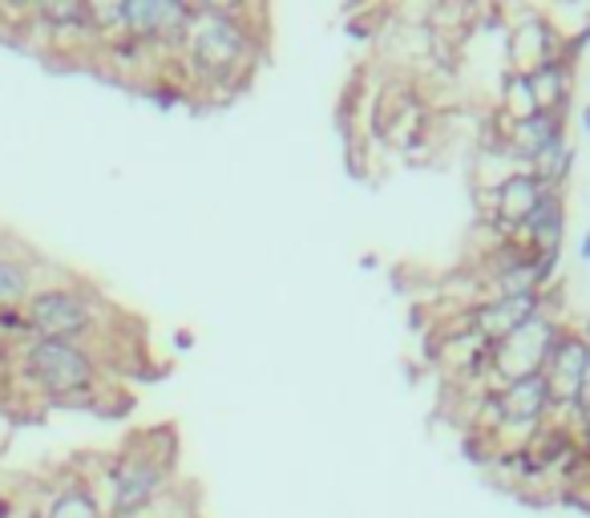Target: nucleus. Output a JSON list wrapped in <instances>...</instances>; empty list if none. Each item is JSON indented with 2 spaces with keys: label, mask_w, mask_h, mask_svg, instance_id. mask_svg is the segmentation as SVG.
<instances>
[{
  "label": "nucleus",
  "mask_w": 590,
  "mask_h": 518,
  "mask_svg": "<svg viewBox=\"0 0 590 518\" xmlns=\"http://www.w3.org/2000/svg\"><path fill=\"white\" fill-rule=\"evenodd\" d=\"M12 369L49 401H78V397H90L98 385V357L73 340H24Z\"/></svg>",
  "instance_id": "obj_1"
},
{
  "label": "nucleus",
  "mask_w": 590,
  "mask_h": 518,
  "mask_svg": "<svg viewBox=\"0 0 590 518\" xmlns=\"http://www.w3.org/2000/svg\"><path fill=\"white\" fill-rule=\"evenodd\" d=\"M24 320H29V337L86 345V337H93L101 325L98 292L81 283H41L24 305Z\"/></svg>",
  "instance_id": "obj_2"
},
{
  "label": "nucleus",
  "mask_w": 590,
  "mask_h": 518,
  "mask_svg": "<svg viewBox=\"0 0 590 518\" xmlns=\"http://www.w3.org/2000/svg\"><path fill=\"white\" fill-rule=\"evenodd\" d=\"M167 474L158 466L154 454H118L106 466V515L110 518H134L142 515L158 495H162Z\"/></svg>",
  "instance_id": "obj_3"
},
{
  "label": "nucleus",
  "mask_w": 590,
  "mask_h": 518,
  "mask_svg": "<svg viewBox=\"0 0 590 518\" xmlns=\"http://www.w3.org/2000/svg\"><path fill=\"white\" fill-rule=\"evenodd\" d=\"M558 332H562V328H554L550 316L538 312L534 320H526L518 332H510L506 340L493 345V369H498L501 377H510V381L538 377L546 357H550V349H554Z\"/></svg>",
  "instance_id": "obj_4"
},
{
  "label": "nucleus",
  "mask_w": 590,
  "mask_h": 518,
  "mask_svg": "<svg viewBox=\"0 0 590 518\" xmlns=\"http://www.w3.org/2000/svg\"><path fill=\"white\" fill-rule=\"evenodd\" d=\"M187 46L207 73H227V69H234L239 53H243V29L223 9L194 12L187 29Z\"/></svg>",
  "instance_id": "obj_5"
},
{
  "label": "nucleus",
  "mask_w": 590,
  "mask_h": 518,
  "mask_svg": "<svg viewBox=\"0 0 590 518\" xmlns=\"http://www.w3.org/2000/svg\"><path fill=\"white\" fill-rule=\"evenodd\" d=\"M126 37L138 46H174L190 29L194 9L187 4H170V0H126Z\"/></svg>",
  "instance_id": "obj_6"
},
{
  "label": "nucleus",
  "mask_w": 590,
  "mask_h": 518,
  "mask_svg": "<svg viewBox=\"0 0 590 518\" xmlns=\"http://www.w3.org/2000/svg\"><path fill=\"white\" fill-rule=\"evenodd\" d=\"M590 357V340L579 332H558L554 349L542 365V381L550 389V401H562V406H574L582 385V369H587Z\"/></svg>",
  "instance_id": "obj_7"
},
{
  "label": "nucleus",
  "mask_w": 590,
  "mask_h": 518,
  "mask_svg": "<svg viewBox=\"0 0 590 518\" xmlns=\"http://www.w3.org/2000/svg\"><path fill=\"white\" fill-rule=\"evenodd\" d=\"M538 312H542V296L538 292L493 296L490 305L478 312V328L493 340V345H498V340H506L510 332H518L526 320H534Z\"/></svg>",
  "instance_id": "obj_8"
},
{
  "label": "nucleus",
  "mask_w": 590,
  "mask_h": 518,
  "mask_svg": "<svg viewBox=\"0 0 590 518\" xmlns=\"http://www.w3.org/2000/svg\"><path fill=\"white\" fill-rule=\"evenodd\" d=\"M550 406V389H546L542 372L538 377H522V381H510V389L498 397V417L506 426H534L538 417Z\"/></svg>",
  "instance_id": "obj_9"
},
{
  "label": "nucleus",
  "mask_w": 590,
  "mask_h": 518,
  "mask_svg": "<svg viewBox=\"0 0 590 518\" xmlns=\"http://www.w3.org/2000/svg\"><path fill=\"white\" fill-rule=\"evenodd\" d=\"M41 288V268L24 251L0 248V312L9 308H24L29 296Z\"/></svg>",
  "instance_id": "obj_10"
},
{
  "label": "nucleus",
  "mask_w": 590,
  "mask_h": 518,
  "mask_svg": "<svg viewBox=\"0 0 590 518\" xmlns=\"http://www.w3.org/2000/svg\"><path fill=\"white\" fill-rule=\"evenodd\" d=\"M562 118H567V113L538 110V113H530V118H522V122H513L510 142H513V150H518V158H526V162H538L546 150L554 147L558 138L567 135V130H562Z\"/></svg>",
  "instance_id": "obj_11"
},
{
  "label": "nucleus",
  "mask_w": 590,
  "mask_h": 518,
  "mask_svg": "<svg viewBox=\"0 0 590 518\" xmlns=\"http://www.w3.org/2000/svg\"><path fill=\"white\" fill-rule=\"evenodd\" d=\"M546 182L538 179L534 170H518V175H510V179H501L498 187V219L501 223H513L522 227L526 215L534 211V203L542 199Z\"/></svg>",
  "instance_id": "obj_12"
},
{
  "label": "nucleus",
  "mask_w": 590,
  "mask_h": 518,
  "mask_svg": "<svg viewBox=\"0 0 590 518\" xmlns=\"http://www.w3.org/2000/svg\"><path fill=\"white\" fill-rule=\"evenodd\" d=\"M41 515L46 518H110L106 515V502H101L90 482H57L53 490H49Z\"/></svg>",
  "instance_id": "obj_13"
},
{
  "label": "nucleus",
  "mask_w": 590,
  "mask_h": 518,
  "mask_svg": "<svg viewBox=\"0 0 590 518\" xmlns=\"http://www.w3.org/2000/svg\"><path fill=\"white\" fill-rule=\"evenodd\" d=\"M562 223H567V211H562V199H558V187H546L542 199L534 203V211L526 215L522 231L530 236V243H534L538 251H558V243H562Z\"/></svg>",
  "instance_id": "obj_14"
},
{
  "label": "nucleus",
  "mask_w": 590,
  "mask_h": 518,
  "mask_svg": "<svg viewBox=\"0 0 590 518\" xmlns=\"http://www.w3.org/2000/svg\"><path fill=\"white\" fill-rule=\"evenodd\" d=\"M29 29H46L53 37H73V33L93 37L90 4H78V0H46V4H33Z\"/></svg>",
  "instance_id": "obj_15"
},
{
  "label": "nucleus",
  "mask_w": 590,
  "mask_h": 518,
  "mask_svg": "<svg viewBox=\"0 0 590 518\" xmlns=\"http://www.w3.org/2000/svg\"><path fill=\"white\" fill-rule=\"evenodd\" d=\"M526 81H530V93H534L538 110L546 113H567V93H570V69L562 66V61H546V66L530 69L526 73Z\"/></svg>",
  "instance_id": "obj_16"
},
{
  "label": "nucleus",
  "mask_w": 590,
  "mask_h": 518,
  "mask_svg": "<svg viewBox=\"0 0 590 518\" xmlns=\"http://www.w3.org/2000/svg\"><path fill=\"white\" fill-rule=\"evenodd\" d=\"M574 406H579V414L590 421V357H587V369H582V385H579V397H574Z\"/></svg>",
  "instance_id": "obj_17"
},
{
  "label": "nucleus",
  "mask_w": 590,
  "mask_h": 518,
  "mask_svg": "<svg viewBox=\"0 0 590 518\" xmlns=\"http://www.w3.org/2000/svg\"><path fill=\"white\" fill-rule=\"evenodd\" d=\"M12 365H17V345L0 337V372H9Z\"/></svg>",
  "instance_id": "obj_18"
},
{
  "label": "nucleus",
  "mask_w": 590,
  "mask_h": 518,
  "mask_svg": "<svg viewBox=\"0 0 590 518\" xmlns=\"http://www.w3.org/2000/svg\"><path fill=\"white\" fill-rule=\"evenodd\" d=\"M0 518H17V507H12L9 495H0Z\"/></svg>",
  "instance_id": "obj_19"
},
{
  "label": "nucleus",
  "mask_w": 590,
  "mask_h": 518,
  "mask_svg": "<svg viewBox=\"0 0 590 518\" xmlns=\"http://www.w3.org/2000/svg\"><path fill=\"white\" fill-rule=\"evenodd\" d=\"M579 256H582V263H590V231L582 236V243H579Z\"/></svg>",
  "instance_id": "obj_20"
},
{
  "label": "nucleus",
  "mask_w": 590,
  "mask_h": 518,
  "mask_svg": "<svg viewBox=\"0 0 590 518\" xmlns=\"http://www.w3.org/2000/svg\"><path fill=\"white\" fill-rule=\"evenodd\" d=\"M17 518H46V515H41V507H24L17 510Z\"/></svg>",
  "instance_id": "obj_21"
},
{
  "label": "nucleus",
  "mask_w": 590,
  "mask_h": 518,
  "mask_svg": "<svg viewBox=\"0 0 590 518\" xmlns=\"http://www.w3.org/2000/svg\"><path fill=\"white\" fill-rule=\"evenodd\" d=\"M582 130L590 135V106H587V113H582Z\"/></svg>",
  "instance_id": "obj_22"
}]
</instances>
